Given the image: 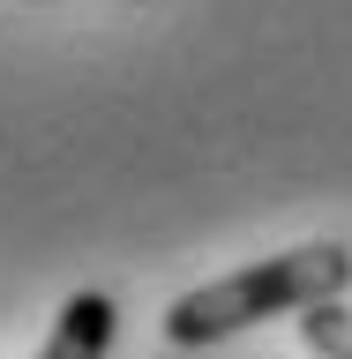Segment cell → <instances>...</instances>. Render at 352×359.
I'll return each instance as SVG.
<instances>
[{
  "label": "cell",
  "mask_w": 352,
  "mask_h": 359,
  "mask_svg": "<svg viewBox=\"0 0 352 359\" xmlns=\"http://www.w3.org/2000/svg\"><path fill=\"white\" fill-rule=\"evenodd\" d=\"M352 285V247L345 240H308V247H285V255H263V262L233 269V277H210V285L180 292L165 307V344L180 352H202L218 337H240L270 314H300L315 299H337Z\"/></svg>",
  "instance_id": "cell-1"
},
{
  "label": "cell",
  "mask_w": 352,
  "mask_h": 359,
  "mask_svg": "<svg viewBox=\"0 0 352 359\" xmlns=\"http://www.w3.org/2000/svg\"><path fill=\"white\" fill-rule=\"evenodd\" d=\"M112 330H120L112 292H75V299L60 307V322H53V337L38 344V359H105Z\"/></svg>",
  "instance_id": "cell-2"
},
{
  "label": "cell",
  "mask_w": 352,
  "mask_h": 359,
  "mask_svg": "<svg viewBox=\"0 0 352 359\" xmlns=\"http://www.w3.org/2000/svg\"><path fill=\"white\" fill-rule=\"evenodd\" d=\"M300 344H308L315 359H352V307H345V292L300 307Z\"/></svg>",
  "instance_id": "cell-3"
}]
</instances>
